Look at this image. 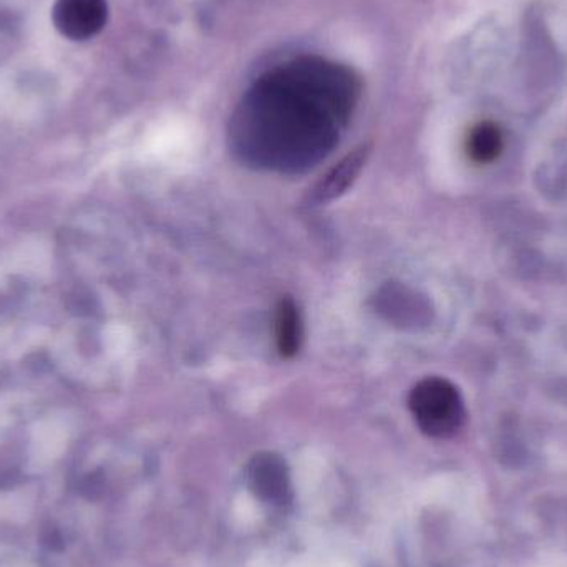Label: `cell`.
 <instances>
[{"instance_id":"obj_4","label":"cell","mask_w":567,"mask_h":567,"mask_svg":"<svg viewBox=\"0 0 567 567\" xmlns=\"http://www.w3.org/2000/svg\"><path fill=\"white\" fill-rule=\"evenodd\" d=\"M372 146L369 143L357 146L355 150L343 156L336 166L329 169L322 178L317 182L310 192V203L316 205H326L346 195L347 189L357 182L362 169L365 168Z\"/></svg>"},{"instance_id":"obj_3","label":"cell","mask_w":567,"mask_h":567,"mask_svg":"<svg viewBox=\"0 0 567 567\" xmlns=\"http://www.w3.org/2000/svg\"><path fill=\"white\" fill-rule=\"evenodd\" d=\"M52 20L63 37L83 42L99 35L106 25L109 3L106 0H56Z\"/></svg>"},{"instance_id":"obj_7","label":"cell","mask_w":567,"mask_h":567,"mask_svg":"<svg viewBox=\"0 0 567 567\" xmlns=\"http://www.w3.org/2000/svg\"><path fill=\"white\" fill-rule=\"evenodd\" d=\"M503 152V133L495 123H478L466 138V153L478 165L495 162Z\"/></svg>"},{"instance_id":"obj_6","label":"cell","mask_w":567,"mask_h":567,"mask_svg":"<svg viewBox=\"0 0 567 567\" xmlns=\"http://www.w3.org/2000/svg\"><path fill=\"white\" fill-rule=\"evenodd\" d=\"M276 343L284 359L296 357L302 343V319L290 297H284L276 310Z\"/></svg>"},{"instance_id":"obj_8","label":"cell","mask_w":567,"mask_h":567,"mask_svg":"<svg viewBox=\"0 0 567 567\" xmlns=\"http://www.w3.org/2000/svg\"><path fill=\"white\" fill-rule=\"evenodd\" d=\"M0 567H20V566L2 565V563H0Z\"/></svg>"},{"instance_id":"obj_2","label":"cell","mask_w":567,"mask_h":567,"mask_svg":"<svg viewBox=\"0 0 567 567\" xmlns=\"http://www.w3.org/2000/svg\"><path fill=\"white\" fill-rule=\"evenodd\" d=\"M413 419L423 433L433 439H449L465 422L462 393L442 377H429L413 386L409 399Z\"/></svg>"},{"instance_id":"obj_1","label":"cell","mask_w":567,"mask_h":567,"mask_svg":"<svg viewBox=\"0 0 567 567\" xmlns=\"http://www.w3.org/2000/svg\"><path fill=\"white\" fill-rule=\"evenodd\" d=\"M360 93L357 73L322 56H299L269 70L249 90L236 116L248 142L279 150L329 145Z\"/></svg>"},{"instance_id":"obj_5","label":"cell","mask_w":567,"mask_h":567,"mask_svg":"<svg viewBox=\"0 0 567 567\" xmlns=\"http://www.w3.org/2000/svg\"><path fill=\"white\" fill-rule=\"evenodd\" d=\"M249 482L265 502L286 505L290 499L289 473L279 456L271 453L256 456L249 466Z\"/></svg>"}]
</instances>
